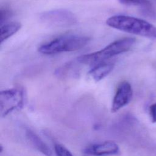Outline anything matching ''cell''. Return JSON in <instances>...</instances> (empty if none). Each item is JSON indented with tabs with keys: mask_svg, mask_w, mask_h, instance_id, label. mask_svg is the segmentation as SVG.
<instances>
[{
	"mask_svg": "<svg viewBox=\"0 0 156 156\" xmlns=\"http://www.w3.org/2000/svg\"><path fill=\"white\" fill-rule=\"evenodd\" d=\"M133 91L131 85L127 81L121 82L118 86L113 99L111 111L115 113L126 105L132 99Z\"/></svg>",
	"mask_w": 156,
	"mask_h": 156,
	"instance_id": "6",
	"label": "cell"
},
{
	"mask_svg": "<svg viewBox=\"0 0 156 156\" xmlns=\"http://www.w3.org/2000/svg\"><path fill=\"white\" fill-rule=\"evenodd\" d=\"M149 115L152 122H156V103L152 104L149 108Z\"/></svg>",
	"mask_w": 156,
	"mask_h": 156,
	"instance_id": "14",
	"label": "cell"
},
{
	"mask_svg": "<svg viewBox=\"0 0 156 156\" xmlns=\"http://www.w3.org/2000/svg\"><path fill=\"white\" fill-rule=\"evenodd\" d=\"M54 152L56 156H74L65 146L59 143L55 144Z\"/></svg>",
	"mask_w": 156,
	"mask_h": 156,
	"instance_id": "12",
	"label": "cell"
},
{
	"mask_svg": "<svg viewBox=\"0 0 156 156\" xmlns=\"http://www.w3.org/2000/svg\"><path fill=\"white\" fill-rule=\"evenodd\" d=\"M119 2L127 6H136L143 8L151 7V2L149 0H118Z\"/></svg>",
	"mask_w": 156,
	"mask_h": 156,
	"instance_id": "11",
	"label": "cell"
},
{
	"mask_svg": "<svg viewBox=\"0 0 156 156\" xmlns=\"http://www.w3.org/2000/svg\"><path fill=\"white\" fill-rule=\"evenodd\" d=\"M135 43V39L132 37H126L117 40L104 48L94 52L87 54L77 58L78 63L83 65H98L105 60L128 51Z\"/></svg>",
	"mask_w": 156,
	"mask_h": 156,
	"instance_id": "2",
	"label": "cell"
},
{
	"mask_svg": "<svg viewBox=\"0 0 156 156\" xmlns=\"http://www.w3.org/2000/svg\"><path fill=\"white\" fill-rule=\"evenodd\" d=\"M21 27L19 22H9L1 25V44L16 34Z\"/></svg>",
	"mask_w": 156,
	"mask_h": 156,
	"instance_id": "10",
	"label": "cell"
},
{
	"mask_svg": "<svg viewBox=\"0 0 156 156\" xmlns=\"http://www.w3.org/2000/svg\"><path fill=\"white\" fill-rule=\"evenodd\" d=\"M83 152L85 154L93 156H108L118 154L119 148L114 141H105L87 146Z\"/></svg>",
	"mask_w": 156,
	"mask_h": 156,
	"instance_id": "7",
	"label": "cell"
},
{
	"mask_svg": "<svg viewBox=\"0 0 156 156\" xmlns=\"http://www.w3.org/2000/svg\"><path fill=\"white\" fill-rule=\"evenodd\" d=\"M106 24L121 31L156 39V27L140 18L126 15H115L108 18Z\"/></svg>",
	"mask_w": 156,
	"mask_h": 156,
	"instance_id": "1",
	"label": "cell"
},
{
	"mask_svg": "<svg viewBox=\"0 0 156 156\" xmlns=\"http://www.w3.org/2000/svg\"><path fill=\"white\" fill-rule=\"evenodd\" d=\"M26 93L20 87L1 91L0 93V113L2 117L22 109L26 102Z\"/></svg>",
	"mask_w": 156,
	"mask_h": 156,
	"instance_id": "4",
	"label": "cell"
},
{
	"mask_svg": "<svg viewBox=\"0 0 156 156\" xmlns=\"http://www.w3.org/2000/svg\"><path fill=\"white\" fill-rule=\"evenodd\" d=\"M26 137L32 145L39 152L46 156H51L52 154L51 149L48 145L34 132L30 130L26 131Z\"/></svg>",
	"mask_w": 156,
	"mask_h": 156,
	"instance_id": "9",
	"label": "cell"
},
{
	"mask_svg": "<svg viewBox=\"0 0 156 156\" xmlns=\"http://www.w3.org/2000/svg\"><path fill=\"white\" fill-rule=\"evenodd\" d=\"M42 22L56 27H68L74 24L76 18L71 11L66 9H55L43 12L40 15Z\"/></svg>",
	"mask_w": 156,
	"mask_h": 156,
	"instance_id": "5",
	"label": "cell"
},
{
	"mask_svg": "<svg viewBox=\"0 0 156 156\" xmlns=\"http://www.w3.org/2000/svg\"><path fill=\"white\" fill-rule=\"evenodd\" d=\"M115 65L110 62H102L95 65L88 72V76L95 82H99L108 76L113 69Z\"/></svg>",
	"mask_w": 156,
	"mask_h": 156,
	"instance_id": "8",
	"label": "cell"
},
{
	"mask_svg": "<svg viewBox=\"0 0 156 156\" xmlns=\"http://www.w3.org/2000/svg\"><path fill=\"white\" fill-rule=\"evenodd\" d=\"M89 40V37L83 35H65L41 45L38 51L44 55H54L75 51L83 48Z\"/></svg>",
	"mask_w": 156,
	"mask_h": 156,
	"instance_id": "3",
	"label": "cell"
},
{
	"mask_svg": "<svg viewBox=\"0 0 156 156\" xmlns=\"http://www.w3.org/2000/svg\"><path fill=\"white\" fill-rule=\"evenodd\" d=\"M12 11L8 7L4 6L1 7L0 10V21L1 25L6 23V21L12 16Z\"/></svg>",
	"mask_w": 156,
	"mask_h": 156,
	"instance_id": "13",
	"label": "cell"
}]
</instances>
